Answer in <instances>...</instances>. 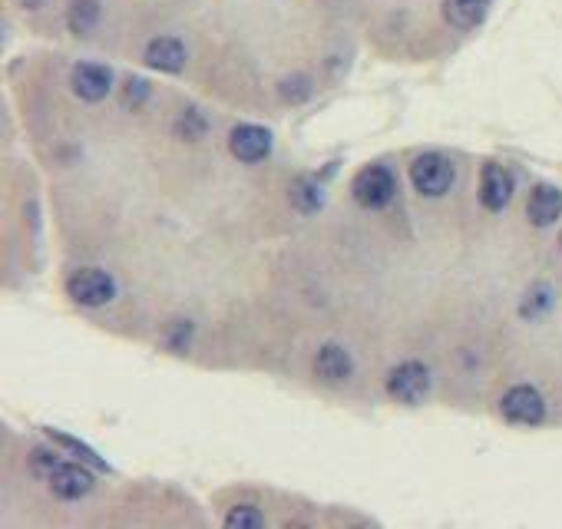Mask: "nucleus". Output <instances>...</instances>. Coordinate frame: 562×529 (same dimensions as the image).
<instances>
[{
  "label": "nucleus",
  "mask_w": 562,
  "mask_h": 529,
  "mask_svg": "<svg viewBox=\"0 0 562 529\" xmlns=\"http://www.w3.org/2000/svg\"><path fill=\"white\" fill-rule=\"evenodd\" d=\"M225 526L229 529H262L265 516L255 510V506H235V510L225 516Z\"/></svg>",
  "instance_id": "obj_17"
},
{
  "label": "nucleus",
  "mask_w": 562,
  "mask_h": 529,
  "mask_svg": "<svg viewBox=\"0 0 562 529\" xmlns=\"http://www.w3.org/2000/svg\"><path fill=\"white\" fill-rule=\"evenodd\" d=\"M291 202H295V209L311 215V212H318L324 205V192L311 179H298L295 186H291Z\"/></svg>",
  "instance_id": "obj_16"
},
{
  "label": "nucleus",
  "mask_w": 562,
  "mask_h": 529,
  "mask_svg": "<svg viewBox=\"0 0 562 529\" xmlns=\"http://www.w3.org/2000/svg\"><path fill=\"white\" fill-rule=\"evenodd\" d=\"M513 199V176L500 163H486L480 176V202L486 212H503Z\"/></svg>",
  "instance_id": "obj_8"
},
{
  "label": "nucleus",
  "mask_w": 562,
  "mask_h": 529,
  "mask_svg": "<svg viewBox=\"0 0 562 529\" xmlns=\"http://www.w3.org/2000/svg\"><path fill=\"white\" fill-rule=\"evenodd\" d=\"M315 371L324 377V381H348L354 374V361L341 344H324V348L315 354Z\"/></svg>",
  "instance_id": "obj_13"
},
{
  "label": "nucleus",
  "mask_w": 562,
  "mask_h": 529,
  "mask_svg": "<svg viewBox=\"0 0 562 529\" xmlns=\"http://www.w3.org/2000/svg\"><path fill=\"white\" fill-rule=\"evenodd\" d=\"M67 295L83 308H103L116 298V282L103 268H80L77 275H70Z\"/></svg>",
  "instance_id": "obj_3"
},
{
  "label": "nucleus",
  "mask_w": 562,
  "mask_h": 529,
  "mask_svg": "<svg viewBox=\"0 0 562 529\" xmlns=\"http://www.w3.org/2000/svg\"><path fill=\"white\" fill-rule=\"evenodd\" d=\"M453 179H457L453 163L440 153H424L410 163V182H414V189L420 192V196H430V199L447 196Z\"/></svg>",
  "instance_id": "obj_2"
},
{
  "label": "nucleus",
  "mask_w": 562,
  "mask_h": 529,
  "mask_svg": "<svg viewBox=\"0 0 562 529\" xmlns=\"http://www.w3.org/2000/svg\"><path fill=\"white\" fill-rule=\"evenodd\" d=\"M351 192H354V199H358L361 209L381 212L397 196V179L387 166H364L358 176H354Z\"/></svg>",
  "instance_id": "obj_1"
},
{
  "label": "nucleus",
  "mask_w": 562,
  "mask_h": 529,
  "mask_svg": "<svg viewBox=\"0 0 562 529\" xmlns=\"http://www.w3.org/2000/svg\"><path fill=\"white\" fill-rule=\"evenodd\" d=\"M490 0H443V20L453 30H473L486 20Z\"/></svg>",
  "instance_id": "obj_12"
},
{
  "label": "nucleus",
  "mask_w": 562,
  "mask_h": 529,
  "mask_svg": "<svg viewBox=\"0 0 562 529\" xmlns=\"http://www.w3.org/2000/svg\"><path fill=\"white\" fill-rule=\"evenodd\" d=\"M149 96V86H146V80H129L126 83V106H133V100H136V106L143 103Z\"/></svg>",
  "instance_id": "obj_21"
},
{
  "label": "nucleus",
  "mask_w": 562,
  "mask_h": 529,
  "mask_svg": "<svg viewBox=\"0 0 562 529\" xmlns=\"http://www.w3.org/2000/svg\"><path fill=\"white\" fill-rule=\"evenodd\" d=\"M50 437H53V440H57V444H60V447H67V450H73V457H80V460H86V463H93V467H96V470H103V467H106V463H103L100 457H96V453H93L90 447H83V444H80V440H73V437H67V434H53V430H50Z\"/></svg>",
  "instance_id": "obj_20"
},
{
  "label": "nucleus",
  "mask_w": 562,
  "mask_h": 529,
  "mask_svg": "<svg viewBox=\"0 0 562 529\" xmlns=\"http://www.w3.org/2000/svg\"><path fill=\"white\" fill-rule=\"evenodd\" d=\"M100 20H103L100 0H73V4L67 7V27L77 37L93 34V30L100 27Z\"/></svg>",
  "instance_id": "obj_14"
},
{
  "label": "nucleus",
  "mask_w": 562,
  "mask_h": 529,
  "mask_svg": "<svg viewBox=\"0 0 562 529\" xmlns=\"http://www.w3.org/2000/svg\"><path fill=\"white\" fill-rule=\"evenodd\" d=\"M70 83H73V93H77L80 100L100 103L113 90V70L103 67V63H77Z\"/></svg>",
  "instance_id": "obj_7"
},
{
  "label": "nucleus",
  "mask_w": 562,
  "mask_h": 529,
  "mask_svg": "<svg viewBox=\"0 0 562 529\" xmlns=\"http://www.w3.org/2000/svg\"><path fill=\"white\" fill-rule=\"evenodd\" d=\"M500 410H503V417L510 420V424H516V427H536V424H543V420H546L543 394H539L536 387H529V384L510 387V391L503 394Z\"/></svg>",
  "instance_id": "obj_4"
},
{
  "label": "nucleus",
  "mask_w": 562,
  "mask_h": 529,
  "mask_svg": "<svg viewBox=\"0 0 562 529\" xmlns=\"http://www.w3.org/2000/svg\"><path fill=\"white\" fill-rule=\"evenodd\" d=\"M189 338H192V325H186V321H179V325L169 331V344H172V348H186Z\"/></svg>",
  "instance_id": "obj_22"
},
{
  "label": "nucleus",
  "mask_w": 562,
  "mask_h": 529,
  "mask_svg": "<svg viewBox=\"0 0 562 529\" xmlns=\"http://www.w3.org/2000/svg\"><path fill=\"white\" fill-rule=\"evenodd\" d=\"M229 149L239 163H262V159L272 153V133L265 126L255 123H242L232 129L229 136Z\"/></svg>",
  "instance_id": "obj_6"
},
{
  "label": "nucleus",
  "mask_w": 562,
  "mask_h": 529,
  "mask_svg": "<svg viewBox=\"0 0 562 529\" xmlns=\"http://www.w3.org/2000/svg\"><path fill=\"white\" fill-rule=\"evenodd\" d=\"M143 60L149 63L153 70H162V73H179L182 67H186L189 53H186V43H182L179 37H153L146 43L143 50Z\"/></svg>",
  "instance_id": "obj_10"
},
{
  "label": "nucleus",
  "mask_w": 562,
  "mask_h": 529,
  "mask_svg": "<svg viewBox=\"0 0 562 529\" xmlns=\"http://www.w3.org/2000/svg\"><path fill=\"white\" fill-rule=\"evenodd\" d=\"M281 100H288V103H305L308 96H311V83L308 77H288V80H281Z\"/></svg>",
  "instance_id": "obj_18"
},
{
  "label": "nucleus",
  "mask_w": 562,
  "mask_h": 529,
  "mask_svg": "<svg viewBox=\"0 0 562 529\" xmlns=\"http://www.w3.org/2000/svg\"><path fill=\"white\" fill-rule=\"evenodd\" d=\"M553 305H556V295H553V288H549L546 282H539V285H533L523 295V301H520V315L526 318V321H543L549 311H553Z\"/></svg>",
  "instance_id": "obj_15"
},
{
  "label": "nucleus",
  "mask_w": 562,
  "mask_h": 529,
  "mask_svg": "<svg viewBox=\"0 0 562 529\" xmlns=\"http://www.w3.org/2000/svg\"><path fill=\"white\" fill-rule=\"evenodd\" d=\"M430 391V367L420 361H404L387 374V394L401 404H420Z\"/></svg>",
  "instance_id": "obj_5"
},
{
  "label": "nucleus",
  "mask_w": 562,
  "mask_h": 529,
  "mask_svg": "<svg viewBox=\"0 0 562 529\" xmlns=\"http://www.w3.org/2000/svg\"><path fill=\"white\" fill-rule=\"evenodd\" d=\"M47 483L60 500H83V496H90L96 487L93 473L80 467V463H60V467L50 473Z\"/></svg>",
  "instance_id": "obj_9"
},
{
  "label": "nucleus",
  "mask_w": 562,
  "mask_h": 529,
  "mask_svg": "<svg viewBox=\"0 0 562 529\" xmlns=\"http://www.w3.org/2000/svg\"><path fill=\"white\" fill-rule=\"evenodd\" d=\"M60 463L63 460L53 450H34V453H30V470H34L40 480H50V473L57 470Z\"/></svg>",
  "instance_id": "obj_19"
},
{
  "label": "nucleus",
  "mask_w": 562,
  "mask_h": 529,
  "mask_svg": "<svg viewBox=\"0 0 562 529\" xmlns=\"http://www.w3.org/2000/svg\"><path fill=\"white\" fill-rule=\"evenodd\" d=\"M526 215L529 222L539 225V229H546V225L559 222L562 215V192L556 186H536L533 192H529V202H526Z\"/></svg>",
  "instance_id": "obj_11"
}]
</instances>
